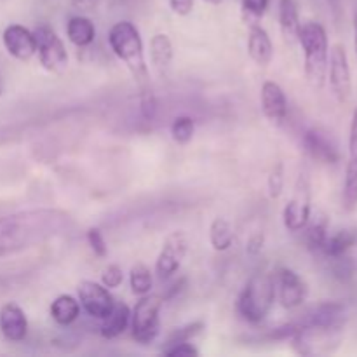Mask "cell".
Masks as SVG:
<instances>
[{
    "label": "cell",
    "instance_id": "cell-10",
    "mask_svg": "<svg viewBox=\"0 0 357 357\" xmlns=\"http://www.w3.org/2000/svg\"><path fill=\"white\" fill-rule=\"evenodd\" d=\"M188 251V239L187 234L178 230L167 236L164 241L162 250H160L159 257L155 261V274L160 281L173 278L178 271H180L181 264L185 260V255Z\"/></svg>",
    "mask_w": 357,
    "mask_h": 357
},
{
    "label": "cell",
    "instance_id": "cell-39",
    "mask_svg": "<svg viewBox=\"0 0 357 357\" xmlns=\"http://www.w3.org/2000/svg\"><path fill=\"white\" fill-rule=\"evenodd\" d=\"M206 2H209V3H220V2H222V0H206Z\"/></svg>",
    "mask_w": 357,
    "mask_h": 357
},
{
    "label": "cell",
    "instance_id": "cell-32",
    "mask_svg": "<svg viewBox=\"0 0 357 357\" xmlns=\"http://www.w3.org/2000/svg\"><path fill=\"white\" fill-rule=\"evenodd\" d=\"M122 282H124V272H122V268L117 264H110L108 267H105L103 274H101V284L105 288H119Z\"/></svg>",
    "mask_w": 357,
    "mask_h": 357
},
{
    "label": "cell",
    "instance_id": "cell-6",
    "mask_svg": "<svg viewBox=\"0 0 357 357\" xmlns=\"http://www.w3.org/2000/svg\"><path fill=\"white\" fill-rule=\"evenodd\" d=\"M160 307L162 298L157 295H143L131 314L132 338L138 344L149 345L160 331Z\"/></svg>",
    "mask_w": 357,
    "mask_h": 357
},
{
    "label": "cell",
    "instance_id": "cell-25",
    "mask_svg": "<svg viewBox=\"0 0 357 357\" xmlns=\"http://www.w3.org/2000/svg\"><path fill=\"white\" fill-rule=\"evenodd\" d=\"M150 59L160 73L166 72L173 61V44L166 33H155L150 40Z\"/></svg>",
    "mask_w": 357,
    "mask_h": 357
},
{
    "label": "cell",
    "instance_id": "cell-22",
    "mask_svg": "<svg viewBox=\"0 0 357 357\" xmlns=\"http://www.w3.org/2000/svg\"><path fill=\"white\" fill-rule=\"evenodd\" d=\"M129 323H131V310H129V307L126 303H115L110 314L101 319V337L108 338V340L121 337L128 330Z\"/></svg>",
    "mask_w": 357,
    "mask_h": 357
},
{
    "label": "cell",
    "instance_id": "cell-36",
    "mask_svg": "<svg viewBox=\"0 0 357 357\" xmlns=\"http://www.w3.org/2000/svg\"><path fill=\"white\" fill-rule=\"evenodd\" d=\"M169 7L178 16H188L194 9V0H169Z\"/></svg>",
    "mask_w": 357,
    "mask_h": 357
},
{
    "label": "cell",
    "instance_id": "cell-11",
    "mask_svg": "<svg viewBox=\"0 0 357 357\" xmlns=\"http://www.w3.org/2000/svg\"><path fill=\"white\" fill-rule=\"evenodd\" d=\"M275 278V293L282 309L293 310L302 305L309 295L307 282L291 268H279Z\"/></svg>",
    "mask_w": 357,
    "mask_h": 357
},
{
    "label": "cell",
    "instance_id": "cell-38",
    "mask_svg": "<svg viewBox=\"0 0 357 357\" xmlns=\"http://www.w3.org/2000/svg\"><path fill=\"white\" fill-rule=\"evenodd\" d=\"M354 47H356V58H357V13L354 16Z\"/></svg>",
    "mask_w": 357,
    "mask_h": 357
},
{
    "label": "cell",
    "instance_id": "cell-12",
    "mask_svg": "<svg viewBox=\"0 0 357 357\" xmlns=\"http://www.w3.org/2000/svg\"><path fill=\"white\" fill-rule=\"evenodd\" d=\"M80 307L94 319H103L114 309L115 302L112 293L103 284L94 281H82L77 288Z\"/></svg>",
    "mask_w": 357,
    "mask_h": 357
},
{
    "label": "cell",
    "instance_id": "cell-9",
    "mask_svg": "<svg viewBox=\"0 0 357 357\" xmlns=\"http://www.w3.org/2000/svg\"><path fill=\"white\" fill-rule=\"evenodd\" d=\"M328 75H330V87L335 100L338 103H347L352 96V77L347 52L342 44L331 47L328 58Z\"/></svg>",
    "mask_w": 357,
    "mask_h": 357
},
{
    "label": "cell",
    "instance_id": "cell-35",
    "mask_svg": "<svg viewBox=\"0 0 357 357\" xmlns=\"http://www.w3.org/2000/svg\"><path fill=\"white\" fill-rule=\"evenodd\" d=\"M264 244H265L264 234L261 232L253 234L246 243V253L250 255V257H257V255H260L261 250H264Z\"/></svg>",
    "mask_w": 357,
    "mask_h": 357
},
{
    "label": "cell",
    "instance_id": "cell-17",
    "mask_svg": "<svg viewBox=\"0 0 357 357\" xmlns=\"http://www.w3.org/2000/svg\"><path fill=\"white\" fill-rule=\"evenodd\" d=\"M0 331L9 342L24 340L28 333V319L17 303H6L0 309Z\"/></svg>",
    "mask_w": 357,
    "mask_h": 357
},
{
    "label": "cell",
    "instance_id": "cell-21",
    "mask_svg": "<svg viewBox=\"0 0 357 357\" xmlns=\"http://www.w3.org/2000/svg\"><path fill=\"white\" fill-rule=\"evenodd\" d=\"M356 244H357V230L342 229L338 230L337 234H333V236H328L321 255H324L330 261L338 260V258L349 257V253H351L352 248H354Z\"/></svg>",
    "mask_w": 357,
    "mask_h": 357
},
{
    "label": "cell",
    "instance_id": "cell-19",
    "mask_svg": "<svg viewBox=\"0 0 357 357\" xmlns=\"http://www.w3.org/2000/svg\"><path fill=\"white\" fill-rule=\"evenodd\" d=\"M279 26H281V35L286 44H298L302 23H300L298 6L295 0H279Z\"/></svg>",
    "mask_w": 357,
    "mask_h": 357
},
{
    "label": "cell",
    "instance_id": "cell-26",
    "mask_svg": "<svg viewBox=\"0 0 357 357\" xmlns=\"http://www.w3.org/2000/svg\"><path fill=\"white\" fill-rule=\"evenodd\" d=\"M236 234H234L232 225L227 218H215L209 227V243H211L213 250L215 251H227L232 248Z\"/></svg>",
    "mask_w": 357,
    "mask_h": 357
},
{
    "label": "cell",
    "instance_id": "cell-13",
    "mask_svg": "<svg viewBox=\"0 0 357 357\" xmlns=\"http://www.w3.org/2000/svg\"><path fill=\"white\" fill-rule=\"evenodd\" d=\"M303 150L307 155L312 157L316 162L326 164V166H335L340 160V152L333 139L317 128H310L303 132Z\"/></svg>",
    "mask_w": 357,
    "mask_h": 357
},
{
    "label": "cell",
    "instance_id": "cell-34",
    "mask_svg": "<svg viewBox=\"0 0 357 357\" xmlns=\"http://www.w3.org/2000/svg\"><path fill=\"white\" fill-rule=\"evenodd\" d=\"M164 356H171V357H197L201 352H199V349L195 347L194 344H190V342H183V344H178V345H173V347L166 349V351H162Z\"/></svg>",
    "mask_w": 357,
    "mask_h": 357
},
{
    "label": "cell",
    "instance_id": "cell-33",
    "mask_svg": "<svg viewBox=\"0 0 357 357\" xmlns=\"http://www.w3.org/2000/svg\"><path fill=\"white\" fill-rule=\"evenodd\" d=\"M87 243H89L91 250H93V253L96 255V257L100 258H105L108 255V246L107 243H105V237L103 234H101L100 229H89L87 230Z\"/></svg>",
    "mask_w": 357,
    "mask_h": 357
},
{
    "label": "cell",
    "instance_id": "cell-23",
    "mask_svg": "<svg viewBox=\"0 0 357 357\" xmlns=\"http://www.w3.org/2000/svg\"><path fill=\"white\" fill-rule=\"evenodd\" d=\"M66 35L68 40L77 47H87L94 42L96 37V28L94 23L86 16H73L70 17L68 24H66Z\"/></svg>",
    "mask_w": 357,
    "mask_h": 357
},
{
    "label": "cell",
    "instance_id": "cell-30",
    "mask_svg": "<svg viewBox=\"0 0 357 357\" xmlns=\"http://www.w3.org/2000/svg\"><path fill=\"white\" fill-rule=\"evenodd\" d=\"M271 0H241V9H243V20L246 24H258L261 17L265 16Z\"/></svg>",
    "mask_w": 357,
    "mask_h": 357
},
{
    "label": "cell",
    "instance_id": "cell-5",
    "mask_svg": "<svg viewBox=\"0 0 357 357\" xmlns=\"http://www.w3.org/2000/svg\"><path fill=\"white\" fill-rule=\"evenodd\" d=\"M293 328V335L289 338L293 351L300 356H323L337 351L344 338V326H321V324H305Z\"/></svg>",
    "mask_w": 357,
    "mask_h": 357
},
{
    "label": "cell",
    "instance_id": "cell-14",
    "mask_svg": "<svg viewBox=\"0 0 357 357\" xmlns=\"http://www.w3.org/2000/svg\"><path fill=\"white\" fill-rule=\"evenodd\" d=\"M342 201H344L345 211H354L357 208V108L352 114L351 131H349V160L345 167Z\"/></svg>",
    "mask_w": 357,
    "mask_h": 357
},
{
    "label": "cell",
    "instance_id": "cell-28",
    "mask_svg": "<svg viewBox=\"0 0 357 357\" xmlns=\"http://www.w3.org/2000/svg\"><path fill=\"white\" fill-rule=\"evenodd\" d=\"M202 331H204V323H202V321H194V323H190V324H185V326L178 328V330H174L173 333L167 337V340L164 342L162 351L173 347V345L183 344V342H190L192 338H195L197 335H201Z\"/></svg>",
    "mask_w": 357,
    "mask_h": 357
},
{
    "label": "cell",
    "instance_id": "cell-4",
    "mask_svg": "<svg viewBox=\"0 0 357 357\" xmlns=\"http://www.w3.org/2000/svg\"><path fill=\"white\" fill-rule=\"evenodd\" d=\"M298 44L302 45L305 56V75L314 87H323L328 73V58L330 45L324 26L317 21H307L302 24L298 35Z\"/></svg>",
    "mask_w": 357,
    "mask_h": 357
},
{
    "label": "cell",
    "instance_id": "cell-27",
    "mask_svg": "<svg viewBox=\"0 0 357 357\" xmlns=\"http://www.w3.org/2000/svg\"><path fill=\"white\" fill-rule=\"evenodd\" d=\"M152 284L153 279L150 268L145 264H142V261L132 265L131 272H129V286H131V291L138 296L149 295L150 289H152Z\"/></svg>",
    "mask_w": 357,
    "mask_h": 357
},
{
    "label": "cell",
    "instance_id": "cell-31",
    "mask_svg": "<svg viewBox=\"0 0 357 357\" xmlns=\"http://www.w3.org/2000/svg\"><path fill=\"white\" fill-rule=\"evenodd\" d=\"M267 188L271 199L281 197L282 188H284V166H282V162H278L272 167L271 174L267 178Z\"/></svg>",
    "mask_w": 357,
    "mask_h": 357
},
{
    "label": "cell",
    "instance_id": "cell-18",
    "mask_svg": "<svg viewBox=\"0 0 357 357\" xmlns=\"http://www.w3.org/2000/svg\"><path fill=\"white\" fill-rule=\"evenodd\" d=\"M248 52H250L251 59H253L258 66L271 65L272 58H274V45H272V40L271 37H268L267 30H265L260 23L250 24Z\"/></svg>",
    "mask_w": 357,
    "mask_h": 357
},
{
    "label": "cell",
    "instance_id": "cell-29",
    "mask_svg": "<svg viewBox=\"0 0 357 357\" xmlns=\"http://www.w3.org/2000/svg\"><path fill=\"white\" fill-rule=\"evenodd\" d=\"M194 132L195 122L188 115H180L171 124V136H173V139L178 145H187V143H190L192 138H194Z\"/></svg>",
    "mask_w": 357,
    "mask_h": 357
},
{
    "label": "cell",
    "instance_id": "cell-3",
    "mask_svg": "<svg viewBox=\"0 0 357 357\" xmlns=\"http://www.w3.org/2000/svg\"><path fill=\"white\" fill-rule=\"evenodd\" d=\"M275 298L278 293H275L274 274L268 272L255 274L237 298V312L248 323L260 324L271 314Z\"/></svg>",
    "mask_w": 357,
    "mask_h": 357
},
{
    "label": "cell",
    "instance_id": "cell-16",
    "mask_svg": "<svg viewBox=\"0 0 357 357\" xmlns=\"http://www.w3.org/2000/svg\"><path fill=\"white\" fill-rule=\"evenodd\" d=\"M3 45L13 58L20 61H28L37 52V42H35L33 31L21 24H9L2 35Z\"/></svg>",
    "mask_w": 357,
    "mask_h": 357
},
{
    "label": "cell",
    "instance_id": "cell-2",
    "mask_svg": "<svg viewBox=\"0 0 357 357\" xmlns=\"http://www.w3.org/2000/svg\"><path fill=\"white\" fill-rule=\"evenodd\" d=\"M108 44L114 54L126 63L142 93L149 91V68L145 61L142 35L131 21H119L108 31Z\"/></svg>",
    "mask_w": 357,
    "mask_h": 357
},
{
    "label": "cell",
    "instance_id": "cell-40",
    "mask_svg": "<svg viewBox=\"0 0 357 357\" xmlns=\"http://www.w3.org/2000/svg\"><path fill=\"white\" fill-rule=\"evenodd\" d=\"M2 91H3V86H2V79H0V94H2Z\"/></svg>",
    "mask_w": 357,
    "mask_h": 357
},
{
    "label": "cell",
    "instance_id": "cell-8",
    "mask_svg": "<svg viewBox=\"0 0 357 357\" xmlns=\"http://www.w3.org/2000/svg\"><path fill=\"white\" fill-rule=\"evenodd\" d=\"M310 215H312V208H310V181L307 174H300L298 181L295 185V192H293L291 199H289L284 211H282L284 227L289 232H302L303 227L309 222Z\"/></svg>",
    "mask_w": 357,
    "mask_h": 357
},
{
    "label": "cell",
    "instance_id": "cell-20",
    "mask_svg": "<svg viewBox=\"0 0 357 357\" xmlns=\"http://www.w3.org/2000/svg\"><path fill=\"white\" fill-rule=\"evenodd\" d=\"M328 232H330L328 216L323 213H317L316 216L310 215L309 222L303 227V243H305L307 250H310L312 253H321L328 236H330Z\"/></svg>",
    "mask_w": 357,
    "mask_h": 357
},
{
    "label": "cell",
    "instance_id": "cell-37",
    "mask_svg": "<svg viewBox=\"0 0 357 357\" xmlns=\"http://www.w3.org/2000/svg\"><path fill=\"white\" fill-rule=\"evenodd\" d=\"M100 3V0H72V6L77 10H94Z\"/></svg>",
    "mask_w": 357,
    "mask_h": 357
},
{
    "label": "cell",
    "instance_id": "cell-7",
    "mask_svg": "<svg viewBox=\"0 0 357 357\" xmlns=\"http://www.w3.org/2000/svg\"><path fill=\"white\" fill-rule=\"evenodd\" d=\"M40 65L51 73H61L68 66V54L61 38L49 24H38L33 30Z\"/></svg>",
    "mask_w": 357,
    "mask_h": 357
},
{
    "label": "cell",
    "instance_id": "cell-24",
    "mask_svg": "<svg viewBox=\"0 0 357 357\" xmlns=\"http://www.w3.org/2000/svg\"><path fill=\"white\" fill-rule=\"evenodd\" d=\"M49 312H51V317L59 326H70V324L79 319L80 302L77 298H73L72 295H59L51 303Z\"/></svg>",
    "mask_w": 357,
    "mask_h": 357
},
{
    "label": "cell",
    "instance_id": "cell-1",
    "mask_svg": "<svg viewBox=\"0 0 357 357\" xmlns=\"http://www.w3.org/2000/svg\"><path fill=\"white\" fill-rule=\"evenodd\" d=\"M72 229V215L61 209H28L0 216V258L40 246Z\"/></svg>",
    "mask_w": 357,
    "mask_h": 357
},
{
    "label": "cell",
    "instance_id": "cell-15",
    "mask_svg": "<svg viewBox=\"0 0 357 357\" xmlns=\"http://www.w3.org/2000/svg\"><path fill=\"white\" fill-rule=\"evenodd\" d=\"M260 100L265 119L272 126H278V128L282 126V122L286 121V115H288V100H286L282 87L274 80H267L261 86Z\"/></svg>",
    "mask_w": 357,
    "mask_h": 357
}]
</instances>
